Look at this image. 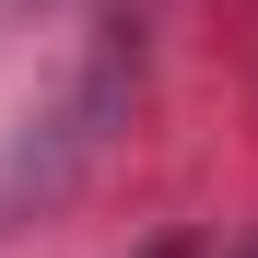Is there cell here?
<instances>
[{"label":"cell","instance_id":"obj_1","mask_svg":"<svg viewBox=\"0 0 258 258\" xmlns=\"http://www.w3.org/2000/svg\"><path fill=\"white\" fill-rule=\"evenodd\" d=\"M141 258H188V246H176V235H164V246H141Z\"/></svg>","mask_w":258,"mask_h":258}]
</instances>
